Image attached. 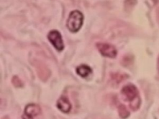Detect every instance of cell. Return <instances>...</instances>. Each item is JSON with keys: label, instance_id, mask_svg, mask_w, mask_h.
<instances>
[{"label": "cell", "instance_id": "6da1fadb", "mask_svg": "<svg viewBox=\"0 0 159 119\" xmlns=\"http://www.w3.org/2000/svg\"><path fill=\"white\" fill-rule=\"evenodd\" d=\"M83 22V15L78 11L75 10L70 12L66 22L68 29L72 32H76L80 30Z\"/></svg>", "mask_w": 159, "mask_h": 119}, {"label": "cell", "instance_id": "7a4b0ae2", "mask_svg": "<svg viewBox=\"0 0 159 119\" xmlns=\"http://www.w3.org/2000/svg\"><path fill=\"white\" fill-rule=\"evenodd\" d=\"M48 38L53 46L58 51L64 48V45L60 33L56 30H51L48 34Z\"/></svg>", "mask_w": 159, "mask_h": 119}, {"label": "cell", "instance_id": "3957f363", "mask_svg": "<svg viewBox=\"0 0 159 119\" xmlns=\"http://www.w3.org/2000/svg\"><path fill=\"white\" fill-rule=\"evenodd\" d=\"M96 46L100 53L107 57L114 58L117 55V50L114 46L109 43H98Z\"/></svg>", "mask_w": 159, "mask_h": 119}, {"label": "cell", "instance_id": "277c9868", "mask_svg": "<svg viewBox=\"0 0 159 119\" xmlns=\"http://www.w3.org/2000/svg\"><path fill=\"white\" fill-rule=\"evenodd\" d=\"M121 94L125 100L131 102L137 97L138 95V90L134 85L129 84L122 88Z\"/></svg>", "mask_w": 159, "mask_h": 119}, {"label": "cell", "instance_id": "5b68a950", "mask_svg": "<svg viewBox=\"0 0 159 119\" xmlns=\"http://www.w3.org/2000/svg\"><path fill=\"white\" fill-rule=\"evenodd\" d=\"M57 107L63 112L68 113L70 111L71 108V103L66 96H61L57 101Z\"/></svg>", "mask_w": 159, "mask_h": 119}, {"label": "cell", "instance_id": "8992f818", "mask_svg": "<svg viewBox=\"0 0 159 119\" xmlns=\"http://www.w3.org/2000/svg\"><path fill=\"white\" fill-rule=\"evenodd\" d=\"M40 111H41L40 108L38 105L34 104H28L25 107L24 110V115L30 117H34L40 114Z\"/></svg>", "mask_w": 159, "mask_h": 119}, {"label": "cell", "instance_id": "52a82bcc", "mask_svg": "<svg viewBox=\"0 0 159 119\" xmlns=\"http://www.w3.org/2000/svg\"><path fill=\"white\" fill-rule=\"evenodd\" d=\"M76 73L81 77H85L92 73V70L89 66L86 64H81L76 68Z\"/></svg>", "mask_w": 159, "mask_h": 119}, {"label": "cell", "instance_id": "ba28073f", "mask_svg": "<svg viewBox=\"0 0 159 119\" xmlns=\"http://www.w3.org/2000/svg\"><path fill=\"white\" fill-rule=\"evenodd\" d=\"M118 111H119V115L123 118H125L126 117H128L129 115V112L127 111V110L126 109L125 107L123 105H120L119 106V109H118Z\"/></svg>", "mask_w": 159, "mask_h": 119}, {"label": "cell", "instance_id": "9c48e42d", "mask_svg": "<svg viewBox=\"0 0 159 119\" xmlns=\"http://www.w3.org/2000/svg\"><path fill=\"white\" fill-rule=\"evenodd\" d=\"M12 82L16 87H22L23 86L22 82L17 76L13 77L12 79Z\"/></svg>", "mask_w": 159, "mask_h": 119}, {"label": "cell", "instance_id": "30bf717a", "mask_svg": "<svg viewBox=\"0 0 159 119\" xmlns=\"http://www.w3.org/2000/svg\"><path fill=\"white\" fill-rule=\"evenodd\" d=\"M22 118H23V119H33L32 117L27 116V115H24H24H23V117H22Z\"/></svg>", "mask_w": 159, "mask_h": 119}, {"label": "cell", "instance_id": "8fae6325", "mask_svg": "<svg viewBox=\"0 0 159 119\" xmlns=\"http://www.w3.org/2000/svg\"><path fill=\"white\" fill-rule=\"evenodd\" d=\"M2 119H9V118H7V117H4V118H2Z\"/></svg>", "mask_w": 159, "mask_h": 119}]
</instances>
